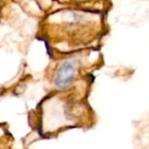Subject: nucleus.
Wrapping results in <instances>:
<instances>
[{"label": "nucleus", "mask_w": 149, "mask_h": 149, "mask_svg": "<svg viewBox=\"0 0 149 149\" xmlns=\"http://www.w3.org/2000/svg\"><path fill=\"white\" fill-rule=\"evenodd\" d=\"M76 63V60L68 59L59 66L54 78V84L57 88L64 90L72 84L77 74Z\"/></svg>", "instance_id": "1"}, {"label": "nucleus", "mask_w": 149, "mask_h": 149, "mask_svg": "<svg viewBox=\"0 0 149 149\" xmlns=\"http://www.w3.org/2000/svg\"><path fill=\"white\" fill-rule=\"evenodd\" d=\"M133 146L135 149H149V117L137 125Z\"/></svg>", "instance_id": "2"}]
</instances>
